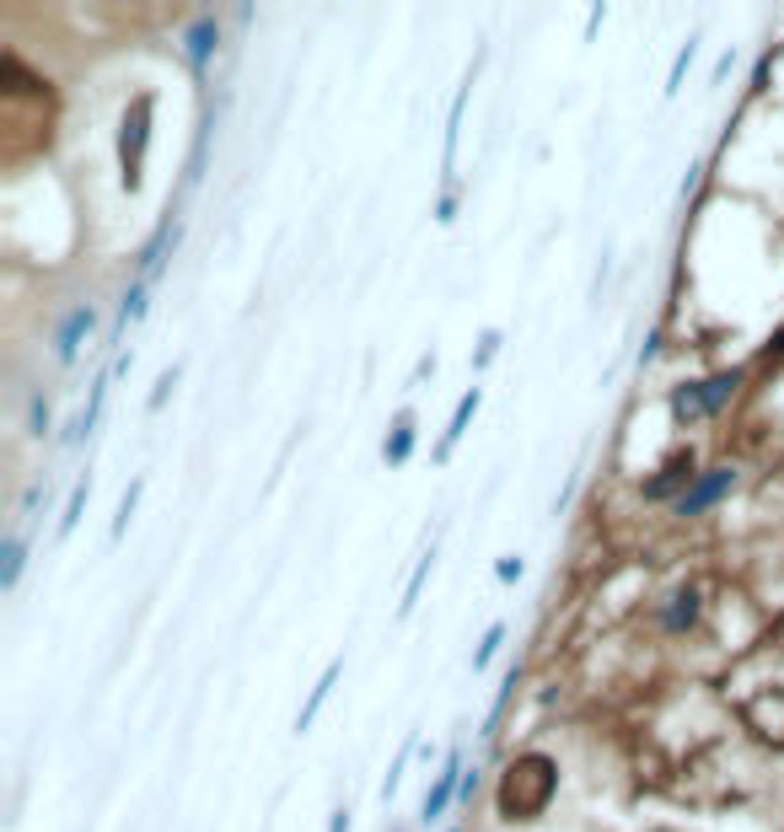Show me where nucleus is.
<instances>
[{"mask_svg":"<svg viewBox=\"0 0 784 832\" xmlns=\"http://www.w3.org/2000/svg\"><path fill=\"white\" fill-rule=\"evenodd\" d=\"M33 430H49V403L38 397V408H33Z\"/></svg>","mask_w":784,"mask_h":832,"instance_id":"a211bd4d","label":"nucleus"},{"mask_svg":"<svg viewBox=\"0 0 784 832\" xmlns=\"http://www.w3.org/2000/svg\"><path fill=\"white\" fill-rule=\"evenodd\" d=\"M473 408H478V392H467V397H462V403H458V419H452V430H447V441H458V436H462V425L473 419Z\"/></svg>","mask_w":784,"mask_h":832,"instance_id":"4468645a","label":"nucleus"},{"mask_svg":"<svg viewBox=\"0 0 784 832\" xmlns=\"http://www.w3.org/2000/svg\"><path fill=\"white\" fill-rule=\"evenodd\" d=\"M140 307H145V285H134L130 296H124V322L140 318Z\"/></svg>","mask_w":784,"mask_h":832,"instance_id":"dca6fc26","label":"nucleus"},{"mask_svg":"<svg viewBox=\"0 0 784 832\" xmlns=\"http://www.w3.org/2000/svg\"><path fill=\"white\" fill-rule=\"evenodd\" d=\"M210 44H215V22H199L194 33H189V55H194V64L210 60Z\"/></svg>","mask_w":784,"mask_h":832,"instance_id":"9d476101","label":"nucleus"},{"mask_svg":"<svg viewBox=\"0 0 784 832\" xmlns=\"http://www.w3.org/2000/svg\"><path fill=\"white\" fill-rule=\"evenodd\" d=\"M22 554H27L22 537H5V543H0V585H5V591L16 585V575H22Z\"/></svg>","mask_w":784,"mask_h":832,"instance_id":"1a4fd4ad","label":"nucleus"},{"mask_svg":"<svg viewBox=\"0 0 784 832\" xmlns=\"http://www.w3.org/2000/svg\"><path fill=\"white\" fill-rule=\"evenodd\" d=\"M500 640H506V629H489V634H484V644H478V655H473V666H484V661L500 650Z\"/></svg>","mask_w":784,"mask_h":832,"instance_id":"2eb2a0df","label":"nucleus"},{"mask_svg":"<svg viewBox=\"0 0 784 832\" xmlns=\"http://www.w3.org/2000/svg\"><path fill=\"white\" fill-rule=\"evenodd\" d=\"M408 447H414V430H408V425H403V430H392L388 451H382V456H388V467H397V462H408Z\"/></svg>","mask_w":784,"mask_h":832,"instance_id":"9b49d317","label":"nucleus"},{"mask_svg":"<svg viewBox=\"0 0 784 832\" xmlns=\"http://www.w3.org/2000/svg\"><path fill=\"white\" fill-rule=\"evenodd\" d=\"M688 473H693V456L682 451V456H672V462L655 473L651 484H645V495H651V500H672V489H677V484H688Z\"/></svg>","mask_w":784,"mask_h":832,"instance_id":"39448f33","label":"nucleus"},{"mask_svg":"<svg viewBox=\"0 0 784 832\" xmlns=\"http://www.w3.org/2000/svg\"><path fill=\"white\" fill-rule=\"evenodd\" d=\"M458 773H462V763L452 758V763H447V773H441V784H436V789H430V800H425V822H436V817L447 811V800H452V784H458Z\"/></svg>","mask_w":784,"mask_h":832,"instance_id":"6e6552de","label":"nucleus"},{"mask_svg":"<svg viewBox=\"0 0 784 832\" xmlns=\"http://www.w3.org/2000/svg\"><path fill=\"white\" fill-rule=\"evenodd\" d=\"M145 134H151V97H134L119 134V162H124V189H140V167H145Z\"/></svg>","mask_w":784,"mask_h":832,"instance_id":"f03ea898","label":"nucleus"},{"mask_svg":"<svg viewBox=\"0 0 784 832\" xmlns=\"http://www.w3.org/2000/svg\"><path fill=\"white\" fill-rule=\"evenodd\" d=\"M333 682H338V666H328V671H323V682H318V693H312V704L301 709V725H312V714H318V704H323V693H328V688H333Z\"/></svg>","mask_w":784,"mask_h":832,"instance_id":"f8f14e48","label":"nucleus"},{"mask_svg":"<svg viewBox=\"0 0 784 832\" xmlns=\"http://www.w3.org/2000/svg\"><path fill=\"white\" fill-rule=\"evenodd\" d=\"M693 618H699V591H677V596H672V607L661 613V623H666L672 634L693 629Z\"/></svg>","mask_w":784,"mask_h":832,"instance_id":"423d86ee","label":"nucleus"},{"mask_svg":"<svg viewBox=\"0 0 784 832\" xmlns=\"http://www.w3.org/2000/svg\"><path fill=\"white\" fill-rule=\"evenodd\" d=\"M333 832H349V817H333Z\"/></svg>","mask_w":784,"mask_h":832,"instance_id":"6ab92c4d","label":"nucleus"},{"mask_svg":"<svg viewBox=\"0 0 784 832\" xmlns=\"http://www.w3.org/2000/svg\"><path fill=\"white\" fill-rule=\"evenodd\" d=\"M730 392H736V371L710 377V382H699V387H677V392H672V408H677V419L715 414V408H725V397H730Z\"/></svg>","mask_w":784,"mask_h":832,"instance_id":"7ed1b4c3","label":"nucleus"},{"mask_svg":"<svg viewBox=\"0 0 784 832\" xmlns=\"http://www.w3.org/2000/svg\"><path fill=\"white\" fill-rule=\"evenodd\" d=\"M730 484H736V473H730V467H720V473H704V478L693 484V495H677V511H682V515L710 511L715 500H725V495H730Z\"/></svg>","mask_w":784,"mask_h":832,"instance_id":"20e7f679","label":"nucleus"},{"mask_svg":"<svg viewBox=\"0 0 784 832\" xmlns=\"http://www.w3.org/2000/svg\"><path fill=\"white\" fill-rule=\"evenodd\" d=\"M92 328H97V318H92V312H70V322L60 328V338H55L66 360L75 355V344H81V338H92Z\"/></svg>","mask_w":784,"mask_h":832,"instance_id":"0eeeda50","label":"nucleus"},{"mask_svg":"<svg viewBox=\"0 0 784 832\" xmlns=\"http://www.w3.org/2000/svg\"><path fill=\"white\" fill-rule=\"evenodd\" d=\"M554 763L548 758H537V752H526L516 758L506 778H500V811L506 817H537L543 806H548V795H554Z\"/></svg>","mask_w":784,"mask_h":832,"instance_id":"f257e3e1","label":"nucleus"},{"mask_svg":"<svg viewBox=\"0 0 784 832\" xmlns=\"http://www.w3.org/2000/svg\"><path fill=\"white\" fill-rule=\"evenodd\" d=\"M140 506V484H130V495L119 500V515H114V537H124V526H130V511Z\"/></svg>","mask_w":784,"mask_h":832,"instance_id":"ddd939ff","label":"nucleus"},{"mask_svg":"<svg viewBox=\"0 0 784 832\" xmlns=\"http://www.w3.org/2000/svg\"><path fill=\"white\" fill-rule=\"evenodd\" d=\"M500 580H506V585L522 580V559H500Z\"/></svg>","mask_w":784,"mask_h":832,"instance_id":"f3484780","label":"nucleus"}]
</instances>
